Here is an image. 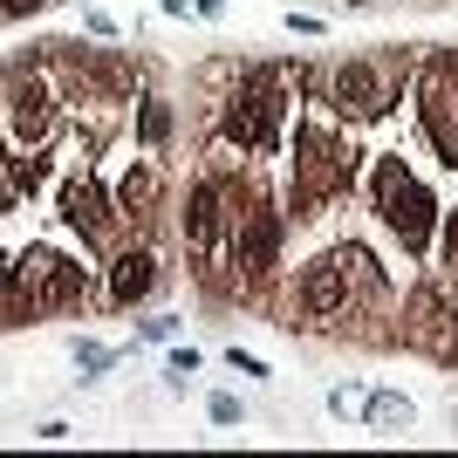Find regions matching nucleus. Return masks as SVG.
Here are the masks:
<instances>
[{
	"label": "nucleus",
	"mask_w": 458,
	"mask_h": 458,
	"mask_svg": "<svg viewBox=\"0 0 458 458\" xmlns=\"http://www.w3.org/2000/svg\"><path fill=\"white\" fill-rule=\"evenodd\" d=\"M281 116H287V96L274 69H247L240 89L219 103V137L233 151H274L281 144Z\"/></svg>",
	"instance_id": "1"
},
{
	"label": "nucleus",
	"mask_w": 458,
	"mask_h": 458,
	"mask_svg": "<svg viewBox=\"0 0 458 458\" xmlns=\"http://www.w3.org/2000/svg\"><path fill=\"white\" fill-rule=\"evenodd\" d=\"M349 185V151L328 123H301L294 131V212L328 206L335 191Z\"/></svg>",
	"instance_id": "2"
},
{
	"label": "nucleus",
	"mask_w": 458,
	"mask_h": 458,
	"mask_svg": "<svg viewBox=\"0 0 458 458\" xmlns=\"http://www.w3.org/2000/svg\"><path fill=\"white\" fill-rule=\"evenodd\" d=\"M377 212H383V226L403 240V253H424V247H431V233H438L431 191L403 172V165H377Z\"/></svg>",
	"instance_id": "3"
},
{
	"label": "nucleus",
	"mask_w": 458,
	"mask_h": 458,
	"mask_svg": "<svg viewBox=\"0 0 458 458\" xmlns=\"http://www.w3.org/2000/svg\"><path fill=\"white\" fill-rule=\"evenodd\" d=\"M21 287H28V315H55V308H69L82 294V267L48 253V247H35L21 260Z\"/></svg>",
	"instance_id": "4"
},
{
	"label": "nucleus",
	"mask_w": 458,
	"mask_h": 458,
	"mask_svg": "<svg viewBox=\"0 0 458 458\" xmlns=\"http://www.w3.org/2000/svg\"><path fill=\"white\" fill-rule=\"evenodd\" d=\"M328 103L343 116H377V110H390V76L377 62H335L328 69Z\"/></svg>",
	"instance_id": "5"
},
{
	"label": "nucleus",
	"mask_w": 458,
	"mask_h": 458,
	"mask_svg": "<svg viewBox=\"0 0 458 458\" xmlns=\"http://www.w3.org/2000/svg\"><path fill=\"white\" fill-rule=\"evenodd\" d=\"M7 137H14L21 151H41L55 137V96L41 89L35 76H21L14 96H7Z\"/></svg>",
	"instance_id": "6"
},
{
	"label": "nucleus",
	"mask_w": 458,
	"mask_h": 458,
	"mask_svg": "<svg viewBox=\"0 0 458 458\" xmlns=\"http://www.w3.org/2000/svg\"><path fill=\"white\" fill-rule=\"evenodd\" d=\"M452 322H458L452 287H438V281H424L418 294H411V308H403V335H411L418 349H438V356H452V343H445Z\"/></svg>",
	"instance_id": "7"
},
{
	"label": "nucleus",
	"mask_w": 458,
	"mask_h": 458,
	"mask_svg": "<svg viewBox=\"0 0 458 458\" xmlns=\"http://www.w3.org/2000/svg\"><path fill=\"white\" fill-rule=\"evenodd\" d=\"M281 240H287L281 212L247 206V212H240V233H233V253H240V267H247V274H274V260H281Z\"/></svg>",
	"instance_id": "8"
},
{
	"label": "nucleus",
	"mask_w": 458,
	"mask_h": 458,
	"mask_svg": "<svg viewBox=\"0 0 458 458\" xmlns=\"http://www.w3.org/2000/svg\"><path fill=\"white\" fill-rule=\"evenodd\" d=\"M219 233H226V185H219V178H199L191 199H185V247L212 253Z\"/></svg>",
	"instance_id": "9"
},
{
	"label": "nucleus",
	"mask_w": 458,
	"mask_h": 458,
	"mask_svg": "<svg viewBox=\"0 0 458 458\" xmlns=\"http://www.w3.org/2000/svg\"><path fill=\"white\" fill-rule=\"evenodd\" d=\"M301 308L315 315V322H328V315H343V308H349V267H343V253H328V260H315V267L301 274Z\"/></svg>",
	"instance_id": "10"
},
{
	"label": "nucleus",
	"mask_w": 458,
	"mask_h": 458,
	"mask_svg": "<svg viewBox=\"0 0 458 458\" xmlns=\"http://www.w3.org/2000/svg\"><path fill=\"white\" fill-rule=\"evenodd\" d=\"M62 219H69L76 233H89V240H110L116 206L103 199V185H96V178H69V191H62Z\"/></svg>",
	"instance_id": "11"
},
{
	"label": "nucleus",
	"mask_w": 458,
	"mask_h": 458,
	"mask_svg": "<svg viewBox=\"0 0 458 458\" xmlns=\"http://www.w3.org/2000/svg\"><path fill=\"white\" fill-rule=\"evenodd\" d=\"M151 287H157V253H151V247H123V253L110 260V301H116V308L144 301Z\"/></svg>",
	"instance_id": "12"
},
{
	"label": "nucleus",
	"mask_w": 458,
	"mask_h": 458,
	"mask_svg": "<svg viewBox=\"0 0 458 458\" xmlns=\"http://www.w3.org/2000/svg\"><path fill=\"white\" fill-rule=\"evenodd\" d=\"M157 199H165V172H157V165H131L123 185H116V212H123V219H144Z\"/></svg>",
	"instance_id": "13"
},
{
	"label": "nucleus",
	"mask_w": 458,
	"mask_h": 458,
	"mask_svg": "<svg viewBox=\"0 0 458 458\" xmlns=\"http://www.w3.org/2000/svg\"><path fill=\"white\" fill-rule=\"evenodd\" d=\"M363 418L377 424V431H411V418H418V411H411V397H403V390H377V397L363 403Z\"/></svg>",
	"instance_id": "14"
},
{
	"label": "nucleus",
	"mask_w": 458,
	"mask_h": 458,
	"mask_svg": "<svg viewBox=\"0 0 458 458\" xmlns=\"http://www.w3.org/2000/svg\"><path fill=\"white\" fill-rule=\"evenodd\" d=\"M137 137H144L151 151H165V144H172V110H165L157 96H144V110H137Z\"/></svg>",
	"instance_id": "15"
},
{
	"label": "nucleus",
	"mask_w": 458,
	"mask_h": 458,
	"mask_svg": "<svg viewBox=\"0 0 458 458\" xmlns=\"http://www.w3.org/2000/svg\"><path fill=\"white\" fill-rule=\"evenodd\" d=\"M76 363L96 377V369H110V363H116V349H103V343H76Z\"/></svg>",
	"instance_id": "16"
},
{
	"label": "nucleus",
	"mask_w": 458,
	"mask_h": 458,
	"mask_svg": "<svg viewBox=\"0 0 458 458\" xmlns=\"http://www.w3.org/2000/svg\"><path fill=\"white\" fill-rule=\"evenodd\" d=\"M212 424H240V397H233V390H212Z\"/></svg>",
	"instance_id": "17"
},
{
	"label": "nucleus",
	"mask_w": 458,
	"mask_h": 458,
	"mask_svg": "<svg viewBox=\"0 0 458 458\" xmlns=\"http://www.w3.org/2000/svg\"><path fill=\"white\" fill-rule=\"evenodd\" d=\"M328 411H335V418H356V411H363V397L343 383V390H328Z\"/></svg>",
	"instance_id": "18"
},
{
	"label": "nucleus",
	"mask_w": 458,
	"mask_h": 458,
	"mask_svg": "<svg viewBox=\"0 0 458 458\" xmlns=\"http://www.w3.org/2000/svg\"><path fill=\"white\" fill-rule=\"evenodd\" d=\"M226 363L240 369V377H267V363H260V356H247V349H240V343L226 349Z\"/></svg>",
	"instance_id": "19"
},
{
	"label": "nucleus",
	"mask_w": 458,
	"mask_h": 458,
	"mask_svg": "<svg viewBox=\"0 0 458 458\" xmlns=\"http://www.w3.org/2000/svg\"><path fill=\"white\" fill-rule=\"evenodd\" d=\"M172 335H178L172 315H151V322H144V343H172Z\"/></svg>",
	"instance_id": "20"
},
{
	"label": "nucleus",
	"mask_w": 458,
	"mask_h": 458,
	"mask_svg": "<svg viewBox=\"0 0 458 458\" xmlns=\"http://www.w3.org/2000/svg\"><path fill=\"white\" fill-rule=\"evenodd\" d=\"M191 369H199V349H172V377H178V383H185V377H191Z\"/></svg>",
	"instance_id": "21"
},
{
	"label": "nucleus",
	"mask_w": 458,
	"mask_h": 458,
	"mask_svg": "<svg viewBox=\"0 0 458 458\" xmlns=\"http://www.w3.org/2000/svg\"><path fill=\"white\" fill-rule=\"evenodd\" d=\"M445 260L458 267V212H452V226H445Z\"/></svg>",
	"instance_id": "22"
},
{
	"label": "nucleus",
	"mask_w": 458,
	"mask_h": 458,
	"mask_svg": "<svg viewBox=\"0 0 458 458\" xmlns=\"http://www.w3.org/2000/svg\"><path fill=\"white\" fill-rule=\"evenodd\" d=\"M191 7H199L206 21H219V14H226V0H191Z\"/></svg>",
	"instance_id": "23"
},
{
	"label": "nucleus",
	"mask_w": 458,
	"mask_h": 458,
	"mask_svg": "<svg viewBox=\"0 0 458 458\" xmlns=\"http://www.w3.org/2000/svg\"><path fill=\"white\" fill-rule=\"evenodd\" d=\"M349 7H369V0H349Z\"/></svg>",
	"instance_id": "24"
},
{
	"label": "nucleus",
	"mask_w": 458,
	"mask_h": 458,
	"mask_svg": "<svg viewBox=\"0 0 458 458\" xmlns=\"http://www.w3.org/2000/svg\"><path fill=\"white\" fill-rule=\"evenodd\" d=\"M0 21H7V0H0Z\"/></svg>",
	"instance_id": "25"
}]
</instances>
